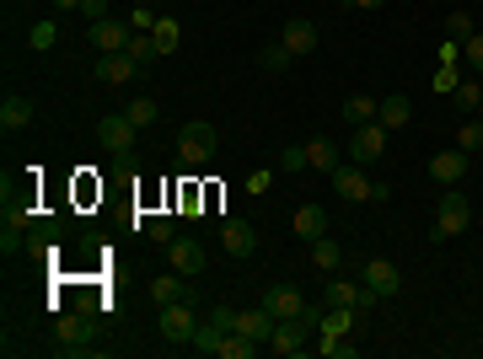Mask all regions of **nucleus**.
Instances as JSON below:
<instances>
[{"instance_id":"4c0bfd02","label":"nucleus","mask_w":483,"mask_h":359,"mask_svg":"<svg viewBox=\"0 0 483 359\" xmlns=\"http://www.w3.org/2000/svg\"><path fill=\"white\" fill-rule=\"evenodd\" d=\"M473 32H479V27H473V16H468V11H452V16H446V38H457V43H462V38H473Z\"/></svg>"},{"instance_id":"1a4fd4ad","label":"nucleus","mask_w":483,"mask_h":359,"mask_svg":"<svg viewBox=\"0 0 483 359\" xmlns=\"http://www.w3.org/2000/svg\"><path fill=\"white\" fill-rule=\"evenodd\" d=\"M194 333H199V317L188 312V301L161 306V338H167V344H194Z\"/></svg>"},{"instance_id":"c9c22d12","label":"nucleus","mask_w":483,"mask_h":359,"mask_svg":"<svg viewBox=\"0 0 483 359\" xmlns=\"http://www.w3.org/2000/svg\"><path fill=\"white\" fill-rule=\"evenodd\" d=\"M462 64H468V75H483V32L462 38Z\"/></svg>"},{"instance_id":"8fccbe9b","label":"nucleus","mask_w":483,"mask_h":359,"mask_svg":"<svg viewBox=\"0 0 483 359\" xmlns=\"http://www.w3.org/2000/svg\"><path fill=\"white\" fill-rule=\"evenodd\" d=\"M333 5H349V0H333Z\"/></svg>"},{"instance_id":"37998d69","label":"nucleus","mask_w":483,"mask_h":359,"mask_svg":"<svg viewBox=\"0 0 483 359\" xmlns=\"http://www.w3.org/2000/svg\"><path fill=\"white\" fill-rule=\"evenodd\" d=\"M210 322H215V328H226V333H237V312H231L226 301H220V306H210Z\"/></svg>"},{"instance_id":"f8f14e48","label":"nucleus","mask_w":483,"mask_h":359,"mask_svg":"<svg viewBox=\"0 0 483 359\" xmlns=\"http://www.w3.org/2000/svg\"><path fill=\"white\" fill-rule=\"evenodd\" d=\"M220 247H226L231 258H253V252H258V231L231 215V220H220Z\"/></svg>"},{"instance_id":"ddd939ff","label":"nucleus","mask_w":483,"mask_h":359,"mask_svg":"<svg viewBox=\"0 0 483 359\" xmlns=\"http://www.w3.org/2000/svg\"><path fill=\"white\" fill-rule=\"evenodd\" d=\"M237 333L269 349V338H274V312H269V306H247V312H237Z\"/></svg>"},{"instance_id":"423d86ee","label":"nucleus","mask_w":483,"mask_h":359,"mask_svg":"<svg viewBox=\"0 0 483 359\" xmlns=\"http://www.w3.org/2000/svg\"><path fill=\"white\" fill-rule=\"evenodd\" d=\"M134 124H129V113H108V118H97V145L108 150V156H118V150H134Z\"/></svg>"},{"instance_id":"a878e982","label":"nucleus","mask_w":483,"mask_h":359,"mask_svg":"<svg viewBox=\"0 0 483 359\" xmlns=\"http://www.w3.org/2000/svg\"><path fill=\"white\" fill-rule=\"evenodd\" d=\"M124 54H129V59H134V64H140V70H145V64H156V59H161V48H156V38H151V32H134V38H129V48H124Z\"/></svg>"},{"instance_id":"aec40b11","label":"nucleus","mask_w":483,"mask_h":359,"mask_svg":"<svg viewBox=\"0 0 483 359\" xmlns=\"http://www.w3.org/2000/svg\"><path fill=\"white\" fill-rule=\"evenodd\" d=\"M409 118H414V102H409L403 91H398V97H382V102H376V124H382V129H403Z\"/></svg>"},{"instance_id":"4be33fe9","label":"nucleus","mask_w":483,"mask_h":359,"mask_svg":"<svg viewBox=\"0 0 483 359\" xmlns=\"http://www.w3.org/2000/svg\"><path fill=\"white\" fill-rule=\"evenodd\" d=\"M151 301H156V306H177V301H188V285H183V274L172 269V274L151 279Z\"/></svg>"},{"instance_id":"49530a36","label":"nucleus","mask_w":483,"mask_h":359,"mask_svg":"<svg viewBox=\"0 0 483 359\" xmlns=\"http://www.w3.org/2000/svg\"><path fill=\"white\" fill-rule=\"evenodd\" d=\"M113 172H134V150H118L113 156Z\"/></svg>"},{"instance_id":"f3484780","label":"nucleus","mask_w":483,"mask_h":359,"mask_svg":"<svg viewBox=\"0 0 483 359\" xmlns=\"http://www.w3.org/2000/svg\"><path fill=\"white\" fill-rule=\"evenodd\" d=\"M323 301H328V306H355V312H360V306H376V295H371L366 285H349V279H328Z\"/></svg>"},{"instance_id":"79ce46f5","label":"nucleus","mask_w":483,"mask_h":359,"mask_svg":"<svg viewBox=\"0 0 483 359\" xmlns=\"http://www.w3.org/2000/svg\"><path fill=\"white\" fill-rule=\"evenodd\" d=\"M22 247H27V242H22V231H16V226H5V231H0V252H5V258H22Z\"/></svg>"},{"instance_id":"f257e3e1","label":"nucleus","mask_w":483,"mask_h":359,"mask_svg":"<svg viewBox=\"0 0 483 359\" xmlns=\"http://www.w3.org/2000/svg\"><path fill=\"white\" fill-rule=\"evenodd\" d=\"M468 226H473V204H468V193L446 188L441 204H436V226H430V236H436V242H452V236H462Z\"/></svg>"},{"instance_id":"58836bf2","label":"nucleus","mask_w":483,"mask_h":359,"mask_svg":"<svg viewBox=\"0 0 483 359\" xmlns=\"http://www.w3.org/2000/svg\"><path fill=\"white\" fill-rule=\"evenodd\" d=\"M27 43L43 54V48H54L59 43V32H54V21H32V32H27Z\"/></svg>"},{"instance_id":"7c9ffc66","label":"nucleus","mask_w":483,"mask_h":359,"mask_svg":"<svg viewBox=\"0 0 483 359\" xmlns=\"http://www.w3.org/2000/svg\"><path fill=\"white\" fill-rule=\"evenodd\" d=\"M317 355L349 359V355H355V344H349V333H323V338H317Z\"/></svg>"},{"instance_id":"412c9836","label":"nucleus","mask_w":483,"mask_h":359,"mask_svg":"<svg viewBox=\"0 0 483 359\" xmlns=\"http://www.w3.org/2000/svg\"><path fill=\"white\" fill-rule=\"evenodd\" d=\"M32 113H38V107H32V97H16V91H11V97L0 102V129H27V124H32Z\"/></svg>"},{"instance_id":"a211bd4d","label":"nucleus","mask_w":483,"mask_h":359,"mask_svg":"<svg viewBox=\"0 0 483 359\" xmlns=\"http://www.w3.org/2000/svg\"><path fill=\"white\" fill-rule=\"evenodd\" d=\"M430 177L446 183V188H457V183L468 177V150H441V156L430 161Z\"/></svg>"},{"instance_id":"39448f33","label":"nucleus","mask_w":483,"mask_h":359,"mask_svg":"<svg viewBox=\"0 0 483 359\" xmlns=\"http://www.w3.org/2000/svg\"><path fill=\"white\" fill-rule=\"evenodd\" d=\"M360 285H366L376 301H392V295L403 290V274H398V263H387V258H366V263H360Z\"/></svg>"},{"instance_id":"c03bdc74","label":"nucleus","mask_w":483,"mask_h":359,"mask_svg":"<svg viewBox=\"0 0 483 359\" xmlns=\"http://www.w3.org/2000/svg\"><path fill=\"white\" fill-rule=\"evenodd\" d=\"M280 167H285V172H306V150H301V145H290V150L280 156Z\"/></svg>"},{"instance_id":"6e6552de","label":"nucleus","mask_w":483,"mask_h":359,"mask_svg":"<svg viewBox=\"0 0 483 359\" xmlns=\"http://www.w3.org/2000/svg\"><path fill=\"white\" fill-rule=\"evenodd\" d=\"M328 177H333V188H339L344 204H366V199H371V177L360 172V161H339Z\"/></svg>"},{"instance_id":"72a5a7b5","label":"nucleus","mask_w":483,"mask_h":359,"mask_svg":"<svg viewBox=\"0 0 483 359\" xmlns=\"http://www.w3.org/2000/svg\"><path fill=\"white\" fill-rule=\"evenodd\" d=\"M151 38H156V48H161V54H172V48H177V38H183V27H177V21H172V16H161V21H156V32H151Z\"/></svg>"},{"instance_id":"9d476101","label":"nucleus","mask_w":483,"mask_h":359,"mask_svg":"<svg viewBox=\"0 0 483 359\" xmlns=\"http://www.w3.org/2000/svg\"><path fill=\"white\" fill-rule=\"evenodd\" d=\"M129 38H134V27H129V21H118V16L91 21V43H97V54H124V48H129Z\"/></svg>"},{"instance_id":"dca6fc26","label":"nucleus","mask_w":483,"mask_h":359,"mask_svg":"<svg viewBox=\"0 0 483 359\" xmlns=\"http://www.w3.org/2000/svg\"><path fill=\"white\" fill-rule=\"evenodd\" d=\"M280 43L290 48V59H301V54H312V48H317V27H312L306 16H290V21H285V32H280Z\"/></svg>"},{"instance_id":"7ed1b4c3","label":"nucleus","mask_w":483,"mask_h":359,"mask_svg":"<svg viewBox=\"0 0 483 359\" xmlns=\"http://www.w3.org/2000/svg\"><path fill=\"white\" fill-rule=\"evenodd\" d=\"M54 349L59 355H97V328H91V317H59L54 322Z\"/></svg>"},{"instance_id":"09e8293b","label":"nucleus","mask_w":483,"mask_h":359,"mask_svg":"<svg viewBox=\"0 0 483 359\" xmlns=\"http://www.w3.org/2000/svg\"><path fill=\"white\" fill-rule=\"evenodd\" d=\"M54 11H81V0H54Z\"/></svg>"},{"instance_id":"a18cd8bd","label":"nucleus","mask_w":483,"mask_h":359,"mask_svg":"<svg viewBox=\"0 0 483 359\" xmlns=\"http://www.w3.org/2000/svg\"><path fill=\"white\" fill-rule=\"evenodd\" d=\"M81 16H86V21H102V16H108V0H81Z\"/></svg>"},{"instance_id":"f03ea898","label":"nucleus","mask_w":483,"mask_h":359,"mask_svg":"<svg viewBox=\"0 0 483 359\" xmlns=\"http://www.w3.org/2000/svg\"><path fill=\"white\" fill-rule=\"evenodd\" d=\"M215 145H220V134H215V124H204V118H194V124L177 129V161H183V167H204V161L215 156Z\"/></svg>"},{"instance_id":"c756f323","label":"nucleus","mask_w":483,"mask_h":359,"mask_svg":"<svg viewBox=\"0 0 483 359\" xmlns=\"http://www.w3.org/2000/svg\"><path fill=\"white\" fill-rule=\"evenodd\" d=\"M263 349V344H253V338H242V333H226L220 338V359H253Z\"/></svg>"},{"instance_id":"f704fd0d","label":"nucleus","mask_w":483,"mask_h":359,"mask_svg":"<svg viewBox=\"0 0 483 359\" xmlns=\"http://www.w3.org/2000/svg\"><path fill=\"white\" fill-rule=\"evenodd\" d=\"M145 236H151L156 247H172V242H177V220H167V215H156V220L145 226Z\"/></svg>"},{"instance_id":"c85d7f7f","label":"nucleus","mask_w":483,"mask_h":359,"mask_svg":"<svg viewBox=\"0 0 483 359\" xmlns=\"http://www.w3.org/2000/svg\"><path fill=\"white\" fill-rule=\"evenodd\" d=\"M312 263H317V269H323V274H333V269H339V263H344V252H339V247H333V242H328V236H317V242H312Z\"/></svg>"},{"instance_id":"bb28decb","label":"nucleus","mask_w":483,"mask_h":359,"mask_svg":"<svg viewBox=\"0 0 483 359\" xmlns=\"http://www.w3.org/2000/svg\"><path fill=\"white\" fill-rule=\"evenodd\" d=\"M220 338H226V328H215L210 317L199 322V333H194V349L199 355H210V359H220Z\"/></svg>"},{"instance_id":"5701e85b","label":"nucleus","mask_w":483,"mask_h":359,"mask_svg":"<svg viewBox=\"0 0 483 359\" xmlns=\"http://www.w3.org/2000/svg\"><path fill=\"white\" fill-rule=\"evenodd\" d=\"M301 150H306V172H333V167L344 161L333 140H312V145H301Z\"/></svg>"},{"instance_id":"473e14b6","label":"nucleus","mask_w":483,"mask_h":359,"mask_svg":"<svg viewBox=\"0 0 483 359\" xmlns=\"http://www.w3.org/2000/svg\"><path fill=\"white\" fill-rule=\"evenodd\" d=\"M452 97H457V107H462V113H473V107L483 102V75H473V81H462V86L452 91Z\"/></svg>"},{"instance_id":"6ab92c4d","label":"nucleus","mask_w":483,"mask_h":359,"mask_svg":"<svg viewBox=\"0 0 483 359\" xmlns=\"http://www.w3.org/2000/svg\"><path fill=\"white\" fill-rule=\"evenodd\" d=\"M290 226H296L301 242H317V236H328V209H323V204H301Z\"/></svg>"},{"instance_id":"cd10ccee","label":"nucleus","mask_w":483,"mask_h":359,"mask_svg":"<svg viewBox=\"0 0 483 359\" xmlns=\"http://www.w3.org/2000/svg\"><path fill=\"white\" fill-rule=\"evenodd\" d=\"M124 113H129V124H134V129H151V124H156V118H161V107H156V102H151V97H134V102H129V107H124Z\"/></svg>"},{"instance_id":"e433bc0d","label":"nucleus","mask_w":483,"mask_h":359,"mask_svg":"<svg viewBox=\"0 0 483 359\" xmlns=\"http://www.w3.org/2000/svg\"><path fill=\"white\" fill-rule=\"evenodd\" d=\"M479 145H483V124H479V118H468V124L457 129V150H468V156H473Z\"/></svg>"},{"instance_id":"9b49d317","label":"nucleus","mask_w":483,"mask_h":359,"mask_svg":"<svg viewBox=\"0 0 483 359\" xmlns=\"http://www.w3.org/2000/svg\"><path fill=\"white\" fill-rule=\"evenodd\" d=\"M167 263H172V269H177V274H183V279H199V274H204V263H210V258H204V247H199V242H194V236H177V242H172V247H167Z\"/></svg>"},{"instance_id":"de8ad7c7","label":"nucleus","mask_w":483,"mask_h":359,"mask_svg":"<svg viewBox=\"0 0 483 359\" xmlns=\"http://www.w3.org/2000/svg\"><path fill=\"white\" fill-rule=\"evenodd\" d=\"M349 5H360V11H376V5H387V0H349Z\"/></svg>"},{"instance_id":"a19ab883","label":"nucleus","mask_w":483,"mask_h":359,"mask_svg":"<svg viewBox=\"0 0 483 359\" xmlns=\"http://www.w3.org/2000/svg\"><path fill=\"white\" fill-rule=\"evenodd\" d=\"M457 86H462V70H457V64L446 59V64L436 70V91H457Z\"/></svg>"},{"instance_id":"4468645a","label":"nucleus","mask_w":483,"mask_h":359,"mask_svg":"<svg viewBox=\"0 0 483 359\" xmlns=\"http://www.w3.org/2000/svg\"><path fill=\"white\" fill-rule=\"evenodd\" d=\"M134 75H140V64L129 54H97V81L102 86H129Z\"/></svg>"},{"instance_id":"0eeeda50","label":"nucleus","mask_w":483,"mask_h":359,"mask_svg":"<svg viewBox=\"0 0 483 359\" xmlns=\"http://www.w3.org/2000/svg\"><path fill=\"white\" fill-rule=\"evenodd\" d=\"M382 150H387V129H382V124H360V129H349V161L371 167V161H382Z\"/></svg>"},{"instance_id":"393cba45","label":"nucleus","mask_w":483,"mask_h":359,"mask_svg":"<svg viewBox=\"0 0 483 359\" xmlns=\"http://www.w3.org/2000/svg\"><path fill=\"white\" fill-rule=\"evenodd\" d=\"M349 328H355V306H323L317 333H349Z\"/></svg>"},{"instance_id":"b1692460","label":"nucleus","mask_w":483,"mask_h":359,"mask_svg":"<svg viewBox=\"0 0 483 359\" xmlns=\"http://www.w3.org/2000/svg\"><path fill=\"white\" fill-rule=\"evenodd\" d=\"M344 124L349 129H360V124H376V97H344Z\"/></svg>"},{"instance_id":"20e7f679","label":"nucleus","mask_w":483,"mask_h":359,"mask_svg":"<svg viewBox=\"0 0 483 359\" xmlns=\"http://www.w3.org/2000/svg\"><path fill=\"white\" fill-rule=\"evenodd\" d=\"M306 344H312V322H306V317H285V322H274V338H269V355H280V359H296V355H306Z\"/></svg>"},{"instance_id":"ea45409f","label":"nucleus","mask_w":483,"mask_h":359,"mask_svg":"<svg viewBox=\"0 0 483 359\" xmlns=\"http://www.w3.org/2000/svg\"><path fill=\"white\" fill-rule=\"evenodd\" d=\"M156 21H161V16H156L151 5H134V11H129V27H134V32H156Z\"/></svg>"},{"instance_id":"2f4dec72","label":"nucleus","mask_w":483,"mask_h":359,"mask_svg":"<svg viewBox=\"0 0 483 359\" xmlns=\"http://www.w3.org/2000/svg\"><path fill=\"white\" fill-rule=\"evenodd\" d=\"M258 64H263L269 75H280V70H290V48H285V43H269V48H258Z\"/></svg>"},{"instance_id":"2eb2a0df","label":"nucleus","mask_w":483,"mask_h":359,"mask_svg":"<svg viewBox=\"0 0 483 359\" xmlns=\"http://www.w3.org/2000/svg\"><path fill=\"white\" fill-rule=\"evenodd\" d=\"M263 306L274 312V322H285V317H306V295H301L296 285H274V290L263 295Z\"/></svg>"}]
</instances>
